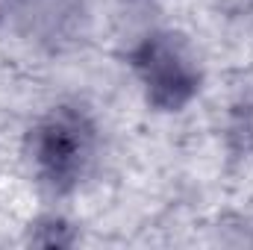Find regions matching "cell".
Wrapping results in <instances>:
<instances>
[{"label": "cell", "instance_id": "cell-2", "mask_svg": "<svg viewBox=\"0 0 253 250\" xmlns=\"http://www.w3.org/2000/svg\"><path fill=\"white\" fill-rule=\"evenodd\" d=\"M132 65L147 88L150 103L159 109H180L197 91V65L189 47L171 33L147 36L132 53Z\"/></svg>", "mask_w": 253, "mask_h": 250}, {"label": "cell", "instance_id": "cell-1", "mask_svg": "<svg viewBox=\"0 0 253 250\" xmlns=\"http://www.w3.org/2000/svg\"><path fill=\"white\" fill-rule=\"evenodd\" d=\"M39 180L53 191H71L94 159V124L77 106H56L30 135Z\"/></svg>", "mask_w": 253, "mask_h": 250}]
</instances>
